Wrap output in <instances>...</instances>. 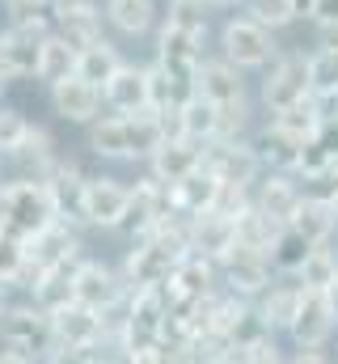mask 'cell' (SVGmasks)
Instances as JSON below:
<instances>
[{"label": "cell", "instance_id": "51", "mask_svg": "<svg viewBox=\"0 0 338 364\" xmlns=\"http://www.w3.org/2000/svg\"><path fill=\"white\" fill-rule=\"evenodd\" d=\"M322 106H326V119H334V123H338V93L322 97Z\"/></svg>", "mask_w": 338, "mask_h": 364}, {"label": "cell", "instance_id": "16", "mask_svg": "<svg viewBox=\"0 0 338 364\" xmlns=\"http://www.w3.org/2000/svg\"><path fill=\"white\" fill-rule=\"evenodd\" d=\"M203 166H207L220 182L241 186V191H254V182L262 178V161L254 157L250 140H212Z\"/></svg>", "mask_w": 338, "mask_h": 364}, {"label": "cell", "instance_id": "17", "mask_svg": "<svg viewBox=\"0 0 338 364\" xmlns=\"http://www.w3.org/2000/svg\"><path fill=\"white\" fill-rule=\"evenodd\" d=\"M271 279H275V272H271V259H266L262 250L233 246V250L220 259V288H224V292H233V296L254 301Z\"/></svg>", "mask_w": 338, "mask_h": 364}, {"label": "cell", "instance_id": "45", "mask_svg": "<svg viewBox=\"0 0 338 364\" xmlns=\"http://www.w3.org/2000/svg\"><path fill=\"white\" fill-rule=\"evenodd\" d=\"M305 21H309L313 30L338 26V0H305Z\"/></svg>", "mask_w": 338, "mask_h": 364}, {"label": "cell", "instance_id": "2", "mask_svg": "<svg viewBox=\"0 0 338 364\" xmlns=\"http://www.w3.org/2000/svg\"><path fill=\"white\" fill-rule=\"evenodd\" d=\"M186 250H190V242H186V220L173 216L161 229L131 237V250H127V259H123L119 272L127 279V288H165V279L173 275V267L182 263Z\"/></svg>", "mask_w": 338, "mask_h": 364}, {"label": "cell", "instance_id": "21", "mask_svg": "<svg viewBox=\"0 0 338 364\" xmlns=\"http://www.w3.org/2000/svg\"><path fill=\"white\" fill-rule=\"evenodd\" d=\"M165 220H173V203H169V186L157 182L153 174H144L140 182H131V212H127V233L140 237V233H153L161 229Z\"/></svg>", "mask_w": 338, "mask_h": 364}, {"label": "cell", "instance_id": "12", "mask_svg": "<svg viewBox=\"0 0 338 364\" xmlns=\"http://www.w3.org/2000/svg\"><path fill=\"white\" fill-rule=\"evenodd\" d=\"M51 331L55 343L64 348H84V352H106V343H114V314H97L89 305L68 301L64 309L51 314ZM119 352V348H114Z\"/></svg>", "mask_w": 338, "mask_h": 364}, {"label": "cell", "instance_id": "26", "mask_svg": "<svg viewBox=\"0 0 338 364\" xmlns=\"http://www.w3.org/2000/svg\"><path fill=\"white\" fill-rule=\"evenodd\" d=\"M102 17L106 30H114L119 38H148L161 26L157 0H102Z\"/></svg>", "mask_w": 338, "mask_h": 364}, {"label": "cell", "instance_id": "10", "mask_svg": "<svg viewBox=\"0 0 338 364\" xmlns=\"http://www.w3.org/2000/svg\"><path fill=\"white\" fill-rule=\"evenodd\" d=\"M131 288L119 267L102 263V259H81L77 272H72V301L77 305H89L97 314H119L127 305Z\"/></svg>", "mask_w": 338, "mask_h": 364}, {"label": "cell", "instance_id": "42", "mask_svg": "<svg viewBox=\"0 0 338 364\" xmlns=\"http://www.w3.org/2000/svg\"><path fill=\"white\" fill-rule=\"evenodd\" d=\"M30 119H26V110H17V106H0V157H13L21 144H26V136H30Z\"/></svg>", "mask_w": 338, "mask_h": 364}, {"label": "cell", "instance_id": "25", "mask_svg": "<svg viewBox=\"0 0 338 364\" xmlns=\"http://www.w3.org/2000/svg\"><path fill=\"white\" fill-rule=\"evenodd\" d=\"M186 242H190V255H199V259H207V263H216V267H220V259L237 246L233 216L207 212V216L186 220Z\"/></svg>", "mask_w": 338, "mask_h": 364}, {"label": "cell", "instance_id": "52", "mask_svg": "<svg viewBox=\"0 0 338 364\" xmlns=\"http://www.w3.org/2000/svg\"><path fill=\"white\" fill-rule=\"evenodd\" d=\"M207 9H233V4H241V0H203Z\"/></svg>", "mask_w": 338, "mask_h": 364}, {"label": "cell", "instance_id": "11", "mask_svg": "<svg viewBox=\"0 0 338 364\" xmlns=\"http://www.w3.org/2000/svg\"><path fill=\"white\" fill-rule=\"evenodd\" d=\"M131 212V182L114 178V174H89L84 182V203H81V225L114 233L127 225Z\"/></svg>", "mask_w": 338, "mask_h": 364}, {"label": "cell", "instance_id": "5", "mask_svg": "<svg viewBox=\"0 0 338 364\" xmlns=\"http://www.w3.org/2000/svg\"><path fill=\"white\" fill-rule=\"evenodd\" d=\"M169 331V301L165 288H131L123 318H114V348L140 352V348H161Z\"/></svg>", "mask_w": 338, "mask_h": 364}, {"label": "cell", "instance_id": "29", "mask_svg": "<svg viewBox=\"0 0 338 364\" xmlns=\"http://www.w3.org/2000/svg\"><path fill=\"white\" fill-rule=\"evenodd\" d=\"M84 182H89V174H84L72 157H60V166L47 174V191H51V199H55V208H60V220L81 225Z\"/></svg>", "mask_w": 338, "mask_h": 364}, {"label": "cell", "instance_id": "22", "mask_svg": "<svg viewBox=\"0 0 338 364\" xmlns=\"http://www.w3.org/2000/svg\"><path fill=\"white\" fill-rule=\"evenodd\" d=\"M203 157H207V144H199V140H186V136H173L165 140L148 161H144V174H153L157 182H182L186 174H195L199 166H203Z\"/></svg>", "mask_w": 338, "mask_h": 364}, {"label": "cell", "instance_id": "54", "mask_svg": "<svg viewBox=\"0 0 338 364\" xmlns=\"http://www.w3.org/2000/svg\"><path fill=\"white\" fill-rule=\"evenodd\" d=\"M165 4H203V0H165Z\"/></svg>", "mask_w": 338, "mask_h": 364}, {"label": "cell", "instance_id": "20", "mask_svg": "<svg viewBox=\"0 0 338 364\" xmlns=\"http://www.w3.org/2000/svg\"><path fill=\"white\" fill-rule=\"evenodd\" d=\"M102 106H106V114H144V110H153L148 68L127 60V64L102 85Z\"/></svg>", "mask_w": 338, "mask_h": 364}, {"label": "cell", "instance_id": "49", "mask_svg": "<svg viewBox=\"0 0 338 364\" xmlns=\"http://www.w3.org/2000/svg\"><path fill=\"white\" fill-rule=\"evenodd\" d=\"M0 364H38V360H30V356H21V352H9V348H0Z\"/></svg>", "mask_w": 338, "mask_h": 364}, {"label": "cell", "instance_id": "6", "mask_svg": "<svg viewBox=\"0 0 338 364\" xmlns=\"http://www.w3.org/2000/svg\"><path fill=\"white\" fill-rule=\"evenodd\" d=\"M220 55L241 73H266L275 64L279 47H275V34L266 26H258L254 17L237 13V17H229L220 26Z\"/></svg>", "mask_w": 338, "mask_h": 364}, {"label": "cell", "instance_id": "19", "mask_svg": "<svg viewBox=\"0 0 338 364\" xmlns=\"http://www.w3.org/2000/svg\"><path fill=\"white\" fill-rule=\"evenodd\" d=\"M300 199H305L300 178L296 174H275V170H262V178L254 182V191H250V203L262 216H271L275 225H292Z\"/></svg>", "mask_w": 338, "mask_h": 364}, {"label": "cell", "instance_id": "39", "mask_svg": "<svg viewBox=\"0 0 338 364\" xmlns=\"http://www.w3.org/2000/svg\"><path fill=\"white\" fill-rule=\"evenodd\" d=\"M233 229H237V246H246V250H271V242H275V233L283 229V225H275L271 216H262L254 203H246L237 216H233Z\"/></svg>", "mask_w": 338, "mask_h": 364}, {"label": "cell", "instance_id": "32", "mask_svg": "<svg viewBox=\"0 0 338 364\" xmlns=\"http://www.w3.org/2000/svg\"><path fill=\"white\" fill-rule=\"evenodd\" d=\"M279 132H288L292 140H300V144H309L317 132H322V123H326V106H322V97H305V102H296V106H288V110H279V114H266Z\"/></svg>", "mask_w": 338, "mask_h": 364}, {"label": "cell", "instance_id": "38", "mask_svg": "<svg viewBox=\"0 0 338 364\" xmlns=\"http://www.w3.org/2000/svg\"><path fill=\"white\" fill-rule=\"evenodd\" d=\"M241 9L258 26H266L271 34H279L305 17V0H241Z\"/></svg>", "mask_w": 338, "mask_h": 364}, {"label": "cell", "instance_id": "56", "mask_svg": "<svg viewBox=\"0 0 338 364\" xmlns=\"http://www.w3.org/2000/svg\"><path fill=\"white\" fill-rule=\"evenodd\" d=\"M334 360H338V348H334Z\"/></svg>", "mask_w": 338, "mask_h": 364}, {"label": "cell", "instance_id": "8", "mask_svg": "<svg viewBox=\"0 0 338 364\" xmlns=\"http://www.w3.org/2000/svg\"><path fill=\"white\" fill-rule=\"evenodd\" d=\"M81 233L72 220H51L43 233H34L26 242V279H21V292H30V284L38 279V272H51V267H72L81 263Z\"/></svg>", "mask_w": 338, "mask_h": 364}, {"label": "cell", "instance_id": "55", "mask_svg": "<svg viewBox=\"0 0 338 364\" xmlns=\"http://www.w3.org/2000/svg\"><path fill=\"white\" fill-rule=\"evenodd\" d=\"M0 170H4V157H0ZM0 182H4V178H0Z\"/></svg>", "mask_w": 338, "mask_h": 364}, {"label": "cell", "instance_id": "31", "mask_svg": "<svg viewBox=\"0 0 338 364\" xmlns=\"http://www.w3.org/2000/svg\"><path fill=\"white\" fill-rule=\"evenodd\" d=\"M292 229H296V233H305L313 246L334 242L338 225H334V208H330V199H326V195L305 191V199H300V208H296V216H292Z\"/></svg>", "mask_w": 338, "mask_h": 364}, {"label": "cell", "instance_id": "13", "mask_svg": "<svg viewBox=\"0 0 338 364\" xmlns=\"http://www.w3.org/2000/svg\"><path fill=\"white\" fill-rule=\"evenodd\" d=\"M212 292H220V267L186 250V255H182V263L173 267V275L165 279L169 309H190V305L207 301Z\"/></svg>", "mask_w": 338, "mask_h": 364}, {"label": "cell", "instance_id": "47", "mask_svg": "<svg viewBox=\"0 0 338 364\" xmlns=\"http://www.w3.org/2000/svg\"><path fill=\"white\" fill-rule=\"evenodd\" d=\"M288 364H334V356H330L326 348H322V352H292Z\"/></svg>", "mask_w": 338, "mask_h": 364}, {"label": "cell", "instance_id": "40", "mask_svg": "<svg viewBox=\"0 0 338 364\" xmlns=\"http://www.w3.org/2000/svg\"><path fill=\"white\" fill-rule=\"evenodd\" d=\"M334 275H338V255L330 250V242H326V246H313V255H309L305 267L296 272V284L309 288V292H322Z\"/></svg>", "mask_w": 338, "mask_h": 364}, {"label": "cell", "instance_id": "50", "mask_svg": "<svg viewBox=\"0 0 338 364\" xmlns=\"http://www.w3.org/2000/svg\"><path fill=\"white\" fill-rule=\"evenodd\" d=\"M13 292H17V288H13L9 279H0V314H4L9 305H13Z\"/></svg>", "mask_w": 338, "mask_h": 364}, {"label": "cell", "instance_id": "28", "mask_svg": "<svg viewBox=\"0 0 338 364\" xmlns=\"http://www.w3.org/2000/svg\"><path fill=\"white\" fill-rule=\"evenodd\" d=\"M300 296H305V288L296 284V279H288V275H275L258 296H254V305H258V314L266 318V326L275 331V335H283L288 326H292V318H296V305H300Z\"/></svg>", "mask_w": 338, "mask_h": 364}, {"label": "cell", "instance_id": "27", "mask_svg": "<svg viewBox=\"0 0 338 364\" xmlns=\"http://www.w3.org/2000/svg\"><path fill=\"white\" fill-rule=\"evenodd\" d=\"M250 149H254V157L262 161V170H275V174H296L300 153H305V144L292 140L288 132H279L271 119L250 132Z\"/></svg>", "mask_w": 338, "mask_h": 364}, {"label": "cell", "instance_id": "53", "mask_svg": "<svg viewBox=\"0 0 338 364\" xmlns=\"http://www.w3.org/2000/svg\"><path fill=\"white\" fill-rule=\"evenodd\" d=\"M9 85H13V81H9V73L0 68V97H4V90H9Z\"/></svg>", "mask_w": 338, "mask_h": 364}, {"label": "cell", "instance_id": "18", "mask_svg": "<svg viewBox=\"0 0 338 364\" xmlns=\"http://www.w3.org/2000/svg\"><path fill=\"white\" fill-rule=\"evenodd\" d=\"M51 30L68 38L72 47H89L106 38V17L97 0H55L51 4Z\"/></svg>", "mask_w": 338, "mask_h": 364}, {"label": "cell", "instance_id": "1", "mask_svg": "<svg viewBox=\"0 0 338 364\" xmlns=\"http://www.w3.org/2000/svg\"><path fill=\"white\" fill-rule=\"evenodd\" d=\"M165 127L157 110L144 114H102L97 123H89V153L102 161H148L161 144H165Z\"/></svg>", "mask_w": 338, "mask_h": 364}, {"label": "cell", "instance_id": "30", "mask_svg": "<svg viewBox=\"0 0 338 364\" xmlns=\"http://www.w3.org/2000/svg\"><path fill=\"white\" fill-rule=\"evenodd\" d=\"M60 144L51 140V132L47 127H30V136H26V144L13 153V157H4V161H17L21 166V174L17 178H30V182H47V174L60 166Z\"/></svg>", "mask_w": 338, "mask_h": 364}, {"label": "cell", "instance_id": "7", "mask_svg": "<svg viewBox=\"0 0 338 364\" xmlns=\"http://www.w3.org/2000/svg\"><path fill=\"white\" fill-rule=\"evenodd\" d=\"M309 93H313V85H309V51H279L275 64L258 81V106L266 114H279V110L305 102Z\"/></svg>", "mask_w": 338, "mask_h": 364}, {"label": "cell", "instance_id": "14", "mask_svg": "<svg viewBox=\"0 0 338 364\" xmlns=\"http://www.w3.org/2000/svg\"><path fill=\"white\" fill-rule=\"evenodd\" d=\"M334 331H338V322H334V314H330V305H326V296L305 288V296L296 305V318L283 331L288 343H292V352H322L334 339Z\"/></svg>", "mask_w": 338, "mask_h": 364}, {"label": "cell", "instance_id": "34", "mask_svg": "<svg viewBox=\"0 0 338 364\" xmlns=\"http://www.w3.org/2000/svg\"><path fill=\"white\" fill-rule=\"evenodd\" d=\"M77 55H81V47H72L68 38H60V34L51 30V34L43 38V55H38V81L51 90V85L77 77Z\"/></svg>", "mask_w": 338, "mask_h": 364}, {"label": "cell", "instance_id": "15", "mask_svg": "<svg viewBox=\"0 0 338 364\" xmlns=\"http://www.w3.org/2000/svg\"><path fill=\"white\" fill-rule=\"evenodd\" d=\"M195 93L207 97L216 110H229V106H246V102H250L246 73L233 68L224 55H207V60L195 68Z\"/></svg>", "mask_w": 338, "mask_h": 364}, {"label": "cell", "instance_id": "9", "mask_svg": "<svg viewBox=\"0 0 338 364\" xmlns=\"http://www.w3.org/2000/svg\"><path fill=\"white\" fill-rule=\"evenodd\" d=\"M0 343L9 352H21L30 360H43L55 348V331H51V314H43L30 301H13L0 314Z\"/></svg>", "mask_w": 338, "mask_h": 364}, {"label": "cell", "instance_id": "24", "mask_svg": "<svg viewBox=\"0 0 338 364\" xmlns=\"http://www.w3.org/2000/svg\"><path fill=\"white\" fill-rule=\"evenodd\" d=\"M51 110L64 123H72V127H89V123L102 119L106 106H102V90L97 85H89L81 77H68V81L51 85Z\"/></svg>", "mask_w": 338, "mask_h": 364}, {"label": "cell", "instance_id": "3", "mask_svg": "<svg viewBox=\"0 0 338 364\" xmlns=\"http://www.w3.org/2000/svg\"><path fill=\"white\" fill-rule=\"evenodd\" d=\"M173 68H199L207 60V4H169L157 26V55Z\"/></svg>", "mask_w": 338, "mask_h": 364}, {"label": "cell", "instance_id": "36", "mask_svg": "<svg viewBox=\"0 0 338 364\" xmlns=\"http://www.w3.org/2000/svg\"><path fill=\"white\" fill-rule=\"evenodd\" d=\"M178 132L186 136V140H199V144H212V140H220V110L207 102V97H190V102H182L178 106Z\"/></svg>", "mask_w": 338, "mask_h": 364}, {"label": "cell", "instance_id": "35", "mask_svg": "<svg viewBox=\"0 0 338 364\" xmlns=\"http://www.w3.org/2000/svg\"><path fill=\"white\" fill-rule=\"evenodd\" d=\"M309 255H313V242H309L305 233H296L292 225H283V229L275 233L271 250H266L271 272H275V275H288V279H296V272L305 267V259H309Z\"/></svg>", "mask_w": 338, "mask_h": 364}, {"label": "cell", "instance_id": "48", "mask_svg": "<svg viewBox=\"0 0 338 364\" xmlns=\"http://www.w3.org/2000/svg\"><path fill=\"white\" fill-rule=\"evenodd\" d=\"M322 296H326V305H330V314H334V322H338V275L322 288Z\"/></svg>", "mask_w": 338, "mask_h": 364}, {"label": "cell", "instance_id": "41", "mask_svg": "<svg viewBox=\"0 0 338 364\" xmlns=\"http://www.w3.org/2000/svg\"><path fill=\"white\" fill-rule=\"evenodd\" d=\"M309 85H313V97L338 93V51L334 47H313L309 51Z\"/></svg>", "mask_w": 338, "mask_h": 364}, {"label": "cell", "instance_id": "43", "mask_svg": "<svg viewBox=\"0 0 338 364\" xmlns=\"http://www.w3.org/2000/svg\"><path fill=\"white\" fill-rule=\"evenodd\" d=\"M0 279H9L13 288H21L26 279V242L0 233Z\"/></svg>", "mask_w": 338, "mask_h": 364}, {"label": "cell", "instance_id": "4", "mask_svg": "<svg viewBox=\"0 0 338 364\" xmlns=\"http://www.w3.org/2000/svg\"><path fill=\"white\" fill-rule=\"evenodd\" d=\"M51 220H60V208H55L47 182H30V178L0 182V233H9L17 242H30Z\"/></svg>", "mask_w": 338, "mask_h": 364}, {"label": "cell", "instance_id": "37", "mask_svg": "<svg viewBox=\"0 0 338 364\" xmlns=\"http://www.w3.org/2000/svg\"><path fill=\"white\" fill-rule=\"evenodd\" d=\"M72 272H77V263L72 267H51V272H38V279L30 284V305H38L43 314H55V309H64L68 301H72Z\"/></svg>", "mask_w": 338, "mask_h": 364}, {"label": "cell", "instance_id": "33", "mask_svg": "<svg viewBox=\"0 0 338 364\" xmlns=\"http://www.w3.org/2000/svg\"><path fill=\"white\" fill-rule=\"evenodd\" d=\"M123 64H127V55L114 47V38H102V43H89V47H81V55H77V77L102 90V85H106V81H110Z\"/></svg>", "mask_w": 338, "mask_h": 364}, {"label": "cell", "instance_id": "23", "mask_svg": "<svg viewBox=\"0 0 338 364\" xmlns=\"http://www.w3.org/2000/svg\"><path fill=\"white\" fill-rule=\"evenodd\" d=\"M220 186H224V182L216 178L207 166H199L195 174H186L182 182H173V186H169L173 216H182V220H195V216H207V212H216V203H220Z\"/></svg>", "mask_w": 338, "mask_h": 364}, {"label": "cell", "instance_id": "46", "mask_svg": "<svg viewBox=\"0 0 338 364\" xmlns=\"http://www.w3.org/2000/svg\"><path fill=\"white\" fill-rule=\"evenodd\" d=\"M38 364H97V352H84V348H64V343H55L47 356Z\"/></svg>", "mask_w": 338, "mask_h": 364}, {"label": "cell", "instance_id": "44", "mask_svg": "<svg viewBox=\"0 0 338 364\" xmlns=\"http://www.w3.org/2000/svg\"><path fill=\"white\" fill-rule=\"evenodd\" d=\"M55 0H0V9L9 13V21H26V17H43L51 13Z\"/></svg>", "mask_w": 338, "mask_h": 364}]
</instances>
